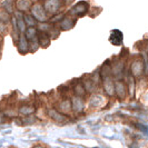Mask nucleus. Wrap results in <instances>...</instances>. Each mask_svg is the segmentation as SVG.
I'll list each match as a JSON object with an SVG mask.
<instances>
[{
    "instance_id": "1",
    "label": "nucleus",
    "mask_w": 148,
    "mask_h": 148,
    "mask_svg": "<svg viewBox=\"0 0 148 148\" xmlns=\"http://www.w3.org/2000/svg\"><path fill=\"white\" fill-rule=\"evenodd\" d=\"M89 5L86 1H80L78 3H76L74 7L71 8V10L69 11L70 15H76V16H84L86 15V12L88 11Z\"/></svg>"
},
{
    "instance_id": "2",
    "label": "nucleus",
    "mask_w": 148,
    "mask_h": 148,
    "mask_svg": "<svg viewBox=\"0 0 148 148\" xmlns=\"http://www.w3.org/2000/svg\"><path fill=\"white\" fill-rule=\"evenodd\" d=\"M31 14L32 16L36 18V20L40 22H44L47 20V17H46V14H45V7H42L41 5H35L31 8Z\"/></svg>"
},
{
    "instance_id": "3",
    "label": "nucleus",
    "mask_w": 148,
    "mask_h": 148,
    "mask_svg": "<svg viewBox=\"0 0 148 148\" xmlns=\"http://www.w3.org/2000/svg\"><path fill=\"white\" fill-rule=\"evenodd\" d=\"M45 10L49 14H56L61 7V0H45Z\"/></svg>"
},
{
    "instance_id": "4",
    "label": "nucleus",
    "mask_w": 148,
    "mask_h": 148,
    "mask_svg": "<svg viewBox=\"0 0 148 148\" xmlns=\"http://www.w3.org/2000/svg\"><path fill=\"white\" fill-rule=\"evenodd\" d=\"M109 41L115 46H120L123 42V34L119 30H112L109 37Z\"/></svg>"
},
{
    "instance_id": "5",
    "label": "nucleus",
    "mask_w": 148,
    "mask_h": 148,
    "mask_svg": "<svg viewBox=\"0 0 148 148\" xmlns=\"http://www.w3.org/2000/svg\"><path fill=\"white\" fill-rule=\"evenodd\" d=\"M28 47H29V44L27 41V37L21 35L20 38H19V42H18V49L21 53H26L28 51Z\"/></svg>"
},
{
    "instance_id": "6",
    "label": "nucleus",
    "mask_w": 148,
    "mask_h": 148,
    "mask_svg": "<svg viewBox=\"0 0 148 148\" xmlns=\"http://www.w3.org/2000/svg\"><path fill=\"white\" fill-rule=\"evenodd\" d=\"M38 35H39V36H38L39 44L41 45L42 47H47L48 45L50 44V39H49V36H48L46 32H44V31H40Z\"/></svg>"
},
{
    "instance_id": "7",
    "label": "nucleus",
    "mask_w": 148,
    "mask_h": 148,
    "mask_svg": "<svg viewBox=\"0 0 148 148\" xmlns=\"http://www.w3.org/2000/svg\"><path fill=\"white\" fill-rule=\"evenodd\" d=\"M75 25V20H71V19H69V18H66V19H64L62 21L60 22V28L62 30H68L70 29V28H73Z\"/></svg>"
},
{
    "instance_id": "8",
    "label": "nucleus",
    "mask_w": 148,
    "mask_h": 148,
    "mask_svg": "<svg viewBox=\"0 0 148 148\" xmlns=\"http://www.w3.org/2000/svg\"><path fill=\"white\" fill-rule=\"evenodd\" d=\"M30 6H31V3H30L29 0H18V2H17L18 10H20V11H23V10L29 9Z\"/></svg>"
},
{
    "instance_id": "9",
    "label": "nucleus",
    "mask_w": 148,
    "mask_h": 148,
    "mask_svg": "<svg viewBox=\"0 0 148 148\" xmlns=\"http://www.w3.org/2000/svg\"><path fill=\"white\" fill-rule=\"evenodd\" d=\"M36 29L34 28V27H29L28 29H27V31H26V37H27V39H29L30 41L31 40H34V39H36V38H38L37 36H36Z\"/></svg>"
},
{
    "instance_id": "10",
    "label": "nucleus",
    "mask_w": 148,
    "mask_h": 148,
    "mask_svg": "<svg viewBox=\"0 0 148 148\" xmlns=\"http://www.w3.org/2000/svg\"><path fill=\"white\" fill-rule=\"evenodd\" d=\"M141 71H143V64H141L140 61H136V62H134V65H133L134 74L136 75V76H138Z\"/></svg>"
},
{
    "instance_id": "11",
    "label": "nucleus",
    "mask_w": 148,
    "mask_h": 148,
    "mask_svg": "<svg viewBox=\"0 0 148 148\" xmlns=\"http://www.w3.org/2000/svg\"><path fill=\"white\" fill-rule=\"evenodd\" d=\"M23 18H25V21L26 23L30 26V27H34L35 25H36V18L34 17V16H29V15H25L23 16Z\"/></svg>"
},
{
    "instance_id": "12",
    "label": "nucleus",
    "mask_w": 148,
    "mask_h": 148,
    "mask_svg": "<svg viewBox=\"0 0 148 148\" xmlns=\"http://www.w3.org/2000/svg\"><path fill=\"white\" fill-rule=\"evenodd\" d=\"M22 17L23 16L21 15V14H18V18H17V22H18V28H19V30L20 31H25V23H26V21H25V18L22 19Z\"/></svg>"
},
{
    "instance_id": "13",
    "label": "nucleus",
    "mask_w": 148,
    "mask_h": 148,
    "mask_svg": "<svg viewBox=\"0 0 148 148\" xmlns=\"http://www.w3.org/2000/svg\"><path fill=\"white\" fill-rule=\"evenodd\" d=\"M115 89H116V92L120 95V94H125V85L123 82H117L115 85Z\"/></svg>"
},
{
    "instance_id": "14",
    "label": "nucleus",
    "mask_w": 148,
    "mask_h": 148,
    "mask_svg": "<svg viewBox=\"0 0 148 148\" xmlns=\"http://www.w3.org/2000/svg\"><path fill=\"white\" fill-rule=\"evenodd\" d=\"M49 114H50V116H51L52 118H53V119H57V120H64V119L66 118V116L61 115V114L57 112V111H50Z\"/></svg>"
},
{
    "instance_id": "15",
    "label": "nucleus",
    "mask_w": 148,
    "mask_h": 148,
    "mask_svg": "<svg viewBox=\"0 0 148 148\" xmlns=\"http://www.w3.org/2000/svg\"><path fill=\"white\" fill-rule=\"evenodd\" d=\"M75 92L78 95V96H80V95H84L85 94V88L82 87V86H80V84L79 85H77L76 87H75Z\"/></svg>"
},
{
    "instance_id": "16",
    "label": "nucleus",
    "mask_w": 148,
    "mask_h": 148,
    "mask_svg": "<svg viewBox=\"0 0 148 148\" xmlns=\"http://www.w3.org/2000/svg\"><path fill=\"white\" fill-rule=\"evenodd\" d=\"M3 8L7 10L8 12H11L12 11V7H11V2L9 1V0H7V1H5L3 2Z\"/></svg>"
},
{
    "instance_id": "17",
    "label": "nucleus",
    "mask_w": 148,
    "mask_h": 148,
    "mask_svg": "<svg viewBox=\"0 0 148 148\" xmlns=\"http://www.w3.org/2000/svg\"><path fill=\"white\" fill-rule=\"evenodd\" d=\"M20 111L23 114H30V112H32V109L29 107H22V108H20Z\"/></svg>"
},
{
    "instance_id": "18",
    "label": "nucleus",
    "mask_w": 148,
    "mask_h": 148,
    "mask_svg": "<svg viewBox=\"0 0 148 148\" xmlns=\"http://www.w3.org/2000/svg\"><path fill=\"white\" fill-rule=\"evenodd\" d=\"M137 126H138V127H140L139 129H140V130H143L144 133H147V132H148V130H147V128H146V126H144V125H137Z\"/></svg>"
}]
</instances>
